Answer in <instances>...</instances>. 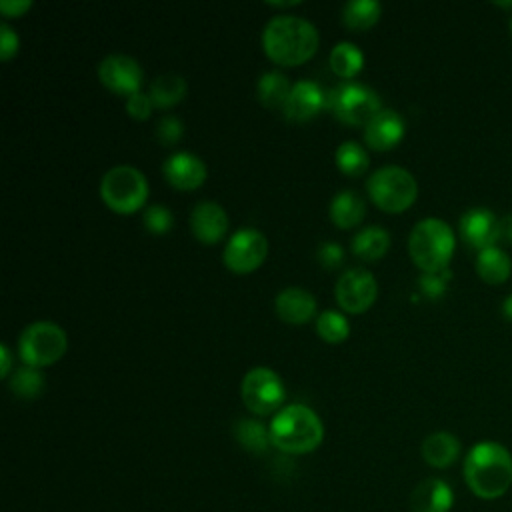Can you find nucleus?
Returning <instances> with one entry per match:
<instances>
[{
  "mask_svg": "<svg viewBox=\"0 0 512 512\" xmlns=\"http://www.w3.org/2000/svg\"><path fill=\"white\" fill-rule=\"evenodd\" d=\"M464 480L482 500H496L512 486V454L494 440L474 444L464 458Z\"/></svg>",
  "mask_w": 512,
  "mask_h": 512,
  "instance_id": "1",
  "label": "nucleus"
},
{
  "mask_svg": "<svg viewBox=\"0 0 512 512\" xmlns=\"http://www.w3.org/2000/svg\"><path fill=\"white\" fill-rule=\"evenodd\" d=\"M316 26L294 14H278L270 18L262 30V48L266 56L280 66H298L318 50Z\"/></svg>",
  "mask_w": 512,
  "mask_h": 512,
  "instance_id": "2",
  "label": "nucleus"
},
{
  "mask_svg": "<svg viewBox=\"0 0 512 512\" xmlns=\"http://www.w3.org/2000/svg\"><path fill=\"white\" fill-rule=\"evenodd\" d=\"M270 442L286 454H308L322 444L320 416L304 404H288L278 410L268 426Z\"/></svg>",
  "mask_w": 512,
  "mask_h": 512,
  "instance_id": "3",
  "label": "nucleus"
},
{
  "mask_svg": "<svg viewBox=\"0 0 512 512\" xmlns=\"http://www.w3.org/2000/svg\"><path fill=\"white\" fill-rule=\"evenodd\" d=\"M454 246V230L442 218L434 216L416 222L408 236L410 258L424 274L448 270Z\"/></svg>",
  "mask_w": 512,
  "mask_h": 512,
  "instance_id": "4",
  "label": "nucleus"
},
{
  "mask_svg": "<svg viewBox=\"0 0 512 512\" xmlns=\"http://www.w3.org/2000/svg\"><path fill=\"white\" fill-rule=\"evenodd\" d=\"M100 196L110 210L132 214L142 208L148 198V180L138 168L118 164L104 172L100 180Z\"/></svg>",
  "mask_w": 512,
  "mask_h": 512,
  "instance_id": "5",
  "label": "nucleus"
},
{
  "mask_svg": "<svg viewBox=\"0 0 512 512\" xmlns=\"http://www.w3.org/2000/svg\"><path fill=\"white\" fill-rule=\"evenodd\" d=\"M370 200L384 212H404L418 196L416 178L402 166H382L366 182Z\"/></svg>",
  "mask_w": 512,
  "mask_h": 512,
  "instance_id": "6",
  "label": "nucleus"
},
{
  "mask_svg": "<svg viewBox=\"0 0 512 512\" xmlns=\"http://www.w3.org/2000/svg\"><path fill=\"white\" fill-rule=\"evenodd\" d=\"M68 348L64 328L50 320H38L28 324L18 338V354L24 364L42 368L58 362Z\"/></svg>",
  "mask_w": 512,
  "mask_h": 512,
  "instance_id": "7",
  "label": "nucleus"
},
{
  "mask_svg": "<svg viewBox=\"0 0 512 512\" xmlns=\"http://www.w3.org/2000/svg\"><path fill=\"white\" fill-rule=\"evenodd\" d=\"M326 108L344 124L366 126L382 110V104L370 86L344 82L328 92Z\"/></svg>",
  "mask_w": 512,
  "mask_h": 512,
  "instance_id": "8",
  "label": "nucleus"
},
{
  "mask_svg": "<svg viewBox=\"0 0 512 512\" xmlns=\"http://www.w3.org/2000/svg\"><path fill=\"white\" fill-rule=\"evenodd\" d=\"M240 396L244 406L256 414L266 416L280 408L286 396V388L282 378L266 366L250 368L240 384Z\"/></svg>",
  "mask_w": 512,
  "mask_h": 512,
  "instance_id": "9",
  "label": "nucleus"
},
{
  "mask_svg": "<svg viewBox=\"0 0 512 512\" xmlns=\"http://www.w3.org/2000/svg\"><path fill=\"white\" fill-rule=\"evenodd\" d=\"M268 254V240L256 228L236 230L224 246L222 260L236 274H248L256 270Z\"/></svg>",
  "mask_w": 512,
  "mask_h": 512,
  "instance_id": "10",
  "label": "nucleus"
},
{
  "mask_svg": "<svg viewBox=\"0 0 512 512\" xmlns=\"http://www.w3.org/2000/svg\"><path fill=\"white\" fill-rule=\"evenodd\" d=\"M334 296L342 310L350 314H362L374 304L378 296L376 278L366 268H348L338 276Z\"/></svg>",
  "mask_w": 512,
  "mask_h": 512,
  "instance_id": "11",
  "label": "nucleus"
},
{
  "mask_svg": "<svg viewBox=\"0 0 512 512\" xmlns=\"http://www.w3.org/2000/svg\"><path fill=\"white\" fill-rule=\"evenodd\" d=\"M98 78L108 90L128 98L140 92L142 68L128 54H108L98 64Z\"/></svg>",
  "mask_w": 512,
  "mask_h": 512,
  "instance_id": "12",
  "label": "nucleus"
},
{
  "mask_svg": "<svg viewBox=\"0 0 512 512\" xmlns=\"http://www.w3.org/2000/svg\"><path fill=\"white\" fill-rule=\"evenodd\" d=\"M328 106V92L314 80H298L292 84L290 96L282 108L286 120L306 122L312 120L322 108Z\"/></svg>",
  "mask_w": 512,
  "mask_h": 512,
  "instance_id": "13",
  "label": "nucleus"
},
{
  "mask_svg": "<svg viewBox=\"0 0 512 512\" xmlns=\"http://www.w3.org/2000/svg\"><path fill=\"white\" fill-rule=\"evenodd\" d=\"M498 222L496 214L484 206H476L466 210L460 216V238L474 250H486L490 246H496L498 242Z\"/></svg>",
  "mask_w": 512,
  "mask_h": 512,
  "instance_id": "14",
  "label": "nucleus"
},
{
  "mask_svg": "<svg viewBox=\"0 0 512 512\" xmlns=\"http://www.w3.org/2000/svg\"><path fill=\"white\" fill-rule=\"evenodd\" d=\"M164 178L178 190H194L206 180V164L202 158L188 150L170 154L162 164Z\"/></svg>",
  "mask_w": 512,
  "mask_h": 512,
  "instance_id": "15",
  "label": "nucleus"
},
{
  "mask_svg": "<svg viewBox=\"0 0 512 512\" xmlns=\"http://www.w3.org/2000/svg\"><path fill=\"white\" fill-rule=\"evenodd\" d=\"M190 230L202 244H216L228 230V214L218 202L202 200L190 212Z\"/></svg>",
  "mask_w": 512,
  "mask_h": 512,
  "instance_id": "16",
  "label": "nucleus"
},
{
  "mask_svg": "<svg viewBox=\"0 0 512 512\" xmlns=\"http://www.w3.org/2000/svg\"><path fill=\"white\" fill-rule=\"evenodd\" d=\"M404 130V118L392 108H382L364 126V142L374 150H390L404 138Z\"/></svg>",
  "mask_w": 512,
  "mask_h": 512,
  "instance_id": "17",
  "label": "nucleus"
},
{
  "mask_svg": "<svg viewBox=\"0 0 512 512\" xmlns=\"http://www.w3.org/2000/svg\"><path fill=\"white\" fill-rule=\"evenodd\" d=\"M454 504V492L442 478H424L410 492L412 512H450Z\"/></svg>",
  "mask_w": 512,
  "mask_h": 512,
  "instance_id": "18",
  "label": "nucleus"
},
{
  "mask_svg": "<svg viewBox=\"0 0 512 512\" xmlns=\"http://www.w3.org/2000/svg\"><path fill=\"white\" fill-rule=\"evenodd\" d=\"M274 308L282 322L306 324L316 314V298L300 286H288L276 294Z\"/></svg>",
  "mask_w": 512,
  "mask_h": 512,
  "instance_id": "19",
  "label": "nucleus"
},
{
  "mask_svg": "<svg viewBox=\"0 0 512 512\" xmlns=\"http://www.w3.org/2000/svg\"><path fill=\"white\" fill-rule=\"evenodd\" d=\"M422 458L432 468H448L460 456V440L446 430L432 432L422 442Z\"/></svg>",
  "mask_w": 512,
  "mask_h": 512,
  "instance_id": "20",
  "label": "nucleus"
},
{
  "mask_svg": "<svg viewBox=\"0 0 512 512\" xmlns=\"http://www.w3.org/2000/svg\"><path fill=\"white\" fill-rule=\"evenodd\" d=\"M330 220L338 228H354L362 222L366 214V202L356 190H340L332 196L328 206Z\"/></svg>",
  "mask_w": 512,
  "mask_h": 512,
  "instance_id": "21",
  "label": "nucleus"
},
{
  "mask_svg": "<svg viewBox=\"0 0 512 512\" xmlns=\"http://www.w3.org/2000/svg\"><path fill=\"white\" fill-rule=\"evenodd\" d=\"M474 264H476L478 276L486 284H494V286L506 282L510 272H512V262H510L508 254L498 246H490L486 250H480Z\"/></svg>",
  "mask_w": 512,
  "mask_h": 512,
  "instance_id": "22",
  "label": "nucleus"
},
{
  "mask_svg": "<svg viewBox=\"0 0 512 512\" xmlns=\"http://www.w3.org/2000/svg\"><path fill=\"white\" fill-rule=\"evenodd\" d=\"M390 248V232L382 226H364L352 238V252L362 260H378Z\"/></svg>",
  "mask_w": 512,
  "mask_h": 512,
  "instance_id": "23",
  "label": "nucleus"
},
{
  "mask_svg": "<svg viewBox=\"0 0 512 512\" xmlns=\"http://www.w3.org/2000/svg\"><path fill=\"white\" fill-rule=\"evenodd\" d=\"M292 84L280 70L264 72L256 82V96L262 106L266 108H284L290 96Z\"/></svg>",
  "mask_w": 512,
  "mask_h": 512,
  "instance_id": "24",
  "label": "nucleus"
},
{
  "mask_svg": "<svg viewBox=\"0 0 512 512\" xmlns=\"http://www.w3.org/2000/svg\"><path fill=\"white\" fill-rule=\"evenodd\" d=\"M382 14V6L376 0H348L342 8V22L348 30L362 32L372 28Z\"/></svg>",
  "mask_w": 512,
  "mask_h": 512,
  "instance_id": "25",
  "label": "nucleus"
},
{
  "mask_svg": "<svg viewBox=\"0 0 512 512\" xmlns=\"http://www.w3.org/2000/svg\"><path fill=\"white\" fill-rule=\"evenodd\" d=\"M188 84L180 74H162L152 80L148 94L158 108H170L186 96Z\"/></svg>",
  "mask_w": 512,
  "mask_h": 512,
  "instance_id": "26",
  "label": "nucleus"
},
{
  "mask_svg": "<svg viewBox=\"0 0 512 512\" xmlns=\"http://www.w3.org/2000/svg\"><path fill=\"white\" fill-rule=\"evenodd\" d=\"M328 62H330L332 72L338 74L340 78H354L362 70L364 54L356 44L344 40V42H338L332 46Z\"/></svg>",
  "mask_w": 512,
  "mask_h": 512,
  "instance_id": "27",
  "label": "nucleus"
},
{
  "mask_svg": "<svg viewBox=\"0 0 512 512\" xmlns=\"http://www.w3.org/2000/svg\"><path fill=\"white\" fill-rule=\"evenodd\" d=\"M234 438L244 450L254 454H262L268 448V444H272L270 430L262 422L252 418H242L234 424Z\"/></svg>",
  "mask_w": 512,
  "mask_h": 512,
  "instance_id": "28",
  "label": "nucleus"
},
{
  "mask_svg": "<svg viewBox=\"0 0 512 512\" xmlns=\"http://www.w3.org/2000/svg\"><path fill=\"white\" fill-rule=\"evenodd\" d=\"M334 160H336V166L340 168V172H344L348 176H360L370 166V156H368L366 148L354 140L342 142L334 152Z\"/></svg>",
  "mask_w": 512,
  "mask_h": 512,
  "instance_id": "29",
  "label": "nucleus"
},
{
  "mask_svg": "<svg viewBox=\"0 0 512 512\" xmlns=\"http://www.w3.org/2000/svg\"><path fill=\"white\" fill-rule=\"evenodd\" d=\"M8 378H10L8 380L10 382V390L16 396L24 398V400H32V398L40 396L42 390H44V376H42V372L38 368H34V366H28V364H24L20 368H14V372Z\"/></svg>",
  "mask_w": 512,
  "mask_h": 512,
  "instance_id": "30",
  "label": "nucleus"
},
{
  "mask_svg": "<svg viewBox=\"0 0 512 512\" xmlns=\"http://www.w3.org/2000/svg\"><path fill=\"white\" fill-rule=\"evenodd\" d=\"M316 332L322 340H326L330 344H338L348 338L350 322L338 310H324L316 316Z\"/></svg>",
  "mask_w": 512,
  "mask_h": 512,
  "instance_id": "31",
  "label": "nucleus"
},
{
  "mask_svg": "<svg viewBox=\"0 0 512 512\" xmlns=\"http://www.w3.org/2000/svg\"><path fill=\"white\" fill-rule=\"evenodd\" d=\"M142 222L146 226V230H150L152 234H166L172 228L174 216L168 210V206L164 204H152L144 210L142 214Z\"/></svg>",
  "mask_w": 512,
  "mask_h": 512,
  "instance_id": "32",
  "label": "nucleus"
},
{
  "mask_svg": "<svg viewBox=\"0 0 512 512\" xmlns=\"http://www.w3.org/2000/svg\"><path fill=\"white\" fill-rule=\"evenodd\" d=\"M184 134V124L180 118L176 116H162L156 122V138L164 144V146H172L176 144Z\"/></svg>",
  "mask_w": 512,
  "mask_h": 512,
  "instance_id": "33",
  "label": "nucleus"
},
{
  "mask_svg": "<svg viewBox=\"0 0 512 512\" xmlns=\"http://www.w3.org/2000/svg\"><path fill=\"white\" fill-rule=\"evenodd\" d=\"M316 256H318V262L326 268V270H334L338 266H342L344 262V250L338 242H332V240H326L318 246L316 250Z\"/></svg>",
  "mask_w": 512,
  "mask_h": 512,
  "instance_id": "34",
  "label": "nucleus"
},
{
  "mask_svg": "<svg viewBox=\"0 0 512 512\" xmlns=\"http://www.w3.org/2000/svg\"><path fill=\"white\" fill-rule=\"evenodd\" d=\"M154 108V102L148 92H136L126 98V112L136 120H146Z\"/></svg>",
  "mask_w": 512,
  "mask_h": 512,
  "instance_id": "35",
  "label": "nucleus"
},
{
  "mask_svg": "<svg viewBox=\"0 0 512 512\" xmlns=\"http://www.w3.org/2000/svg\"><path fill=\"white\" fill-rule=\"evenodd\" d=\"M450 278L448 270L442 272H434V274H422L420 276V290L428 296V298H438L444 294L446 290V280Z\"/></svg>",
  "mask_w": 512,
  "mask_h": 512,
  "instance_id": "36",
  "label": "nucleus"
},
{
  "mask_svg": "<svg viewBox=\"0 0 512 512\" xmlns=\"http://www.w3.org/2000/svg\"><path fill=\"white\" fill-rule=\"evenodd\" d=\"M20 40L18 34L8 26V22L0 24V58L10 60L18 52Z\"/></svg>",
  "mask_w": 512,
  "mask_h": 512,
  "instance_id": "37",
  "label": "nucleus"
},
{
  "mask_svg": "<svg viewBox=\"0 0 512 512\" xmlns=\"http://www.w3.org/2000/svg\"><path fill=\"white\" fill-rule=\"evenodd\" d=\"M28 8H32L30 0H2L0 2V10L6 18H14V16H22Z\"/></svg>",
  "mask_w": 512,
  "mask_h": 512,
  "instance_id": "38",
  "label": "nucleus"
},
{
  "mask_svg": "<svg viewBox=\"0 0 512 512\" xmlns=\"http://www.w3.org/2000/svg\"><path fill=\"white\" fill-rule=\"evenodd\" d=\"M498 242L512 244V214H506L498 222Z\"/></svg>",
  "mask_w": 512,
  "mask_h": 512,
  "instance_id": "39",
  "label": "nucleus"
},
{
  "mask_svg": "<svg viewBox=\"0 0 512 512\" xmlns=\"http://www.w3.org/2000/svg\"><path fill=\"white\" fill-rule=\"evenodd\" d=\"M0 376L2 378H8L10 372H12V354H10V348L6 344H0Z\"/></svg>",
  "mask_w": 512,
  "mask_h": 512,
  "instance_id": "40",
  "label": "nucleus"
},
{
  "mask_svg": "<svg viewBox=\"0 0 512 512\" xmlns=\"http://www.w3.org/2000/svg\"><path fill=\"white\" fill-rule=\"evenodd\" d=\"M502 316L512 322V294L508 298H504V302H502Z\"/></svg>",
  "mask_w": 512,
  "mask_h": 512,
  "instance_id": "41",
  "label": "nucleus"
},
{
  "mask_svg": "<svg viewBox=\"0 0 512 512\" xmlns=\"http://www.w3.org/2000/svg\"><path fill=\"white\" fill-rule=\"evenodd\" d=\"M268 4H270V6H280V8H284V6H296V4H300V2H298V0H294V2H286V0L276 2V0H270Z\"/></svg>",
  "mask_w": 512,
  "mask_h": 512,
  "instance_id": "42",
  "label": "nucleus"
},
{
  "mask_svg": "<svg viewBox=\"0 0 512 512\" xmlns=\"http://www.w3.org/2000/svg\"><path fill=\"white\" fill-rule=\"evenodd\" d=\"M508 30H510V34H512V16H510V20H508Z\"/></svg>",
  "mask_w": 512,
  "mask_h": 512,
  "instance_id": "43",
  "label": "nucleus"
}]
</instances>
